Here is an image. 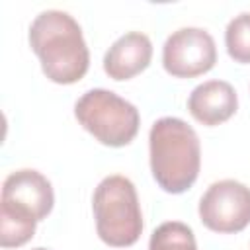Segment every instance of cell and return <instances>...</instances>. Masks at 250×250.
<instances>
[{
    "label": "cell",
    "instance_id": "cell-1",
    "mask_svg": "<svg viewBox=\"0 0 250 250\" xmlns=\"http://www.w3.org/2000/svg\"><path fill=\"white\" fill-rule=\"evenodd\" d=\"M29 47L55 84H74L88 72L90 51L80 23L62 10H45L29 25Z\"/></svg>",
    "mask_w": 250,
    "mask_h": 250
},
{
    "label": "cell",
    "instance_id": "cell-2",
    "mask_svg": "<svg viewBox=\"0 0 250 250\" xmlns=\"http://www.w3.org/2000/svg\"><path fill=\"white\" fill-rule=\"evenodd\" d=\"M150 172L166 193L188 191L201 168V145L191 125L180 117H160L148 133Z\"/></svg>",
    "mask_w": 250,
    "mask_h": 250
},
{
    "label": "cell",
    "instance_id": "cell-3",
    "mask_svg": "<svg viewBox=\"0 0 250 250\" xmlns=\"http://www.w3.org/2000/svg\"><path fill=\"white\" fill-rule=\"evenodd\" d=\"M96 232L113 248L133 246L143 232V213L133 182L121 174L105 176L92 195Z\"/></svg>",
    "mask_w": 250,
    "mask_h": 250
},
{
    "label": "cell",
    "instance_id": "cell-4",
    "mask_svg": "<svg viewBox=\"0 0 250 250\" xmlns=\"http://www.w3.org/2000/svg\"><path fill=\"white\" fill-rule=\"evenodd\" d=\"M74 117L96 141L113 148L129 145L141 125L139 109L105 88L84 92L74 104Z\"/></svg>",
    "mask_w": 250,
    "mask_h": 250
},
{
    "label": "cell",
    "instance_id": "cell-5",
    "mask_svg": "<svg viewBox=\"0 0 250 250\" xmlns=\"http://www.w3.org/2000/svg\"><path fill=\"white\" fill-rule=\"evenodd\" d=\"M197 211L209 230L240 232L250 225V188L236 180H219L201 195Z\"/></svg>",
    "mask_w": 250,
    "mask_h": 250
},
{
    "label": "cell",
    "instance_id": "cell-6",
    "mask_svg": "<svg viewBox=\"0 0 250 250\" xmlns=\"http://www.w3.org/2000/svg\"><path fill=\"white\" fill-rule=\"evenodd\" d=\"M217 62L215 39L201 27H180L168 35L162 47V66L174 78H195Z\"/></svg>",
    "mask_w": 250,
    "mask_h": 250
},
{
    "label": "cell",
    "instance_id": "cell-7",
    "mask_svg": "<svg viewBox=\"0 0 250 250\" xmlns=\"http://www.w3.org/2000/svg\"><path fill=\"white\" fill-rule=\"evenodd\" d=\"M0 203L31 215L39 223L53 211L55 205L53 186L37 170L31 168L16 170L8 174V178L2 184Z\"/></svg>",
    "mask_w": 250,
    "mask_h": 250
},
{
    "label": "cell",
    "instance_id": "cell-8",
    "mask_svg": "<svg viewBox=\"0 0 250 250\" xmlns=\"http://www.w3.org/2000/svg\"><path fill=\"white\" fill-rule=\"evenodd\" d=\"M188 109L195 121L207 127L229 121L238 109V96L227 80H207L197 84L189 98Z\"/></svg>",
    "mask_w": 250,
    "mask_h": 250
},
{
    "label": "cell",
    "instance_id": "cell-9",
    "mask_svg": "<svg viewBox=\"0 0 250 250\" xmlns=\"http://www.w3.org/2000/svg\"><path fill=\"white\" fill-rule=\"evenodd\" d=\"M152 59V43L141 31H129L115 39L104 55V70L109 78L121 82L141 74Z\"/></svg>",
    "mask_w": 250,
    "mask_h": 250
},
{
    "label": "cell",
    "instance_id": "cell-10",
    "mask_svg": "<svg viewBox=\"0 0 250 250\" xmlns=\"http://www.w3.org/2000/svg\"><path fill=\"white\" fill-rule=\"evenodd\" d=\"M37 221L10 205L0 203V246L2 248H20L29 242L35 234Z\"/></svg>",
    "mask_w": 250,
    "mask_h": 250
},
{
    "label": "cell",
    "instance_id": "cell-11",
    "mask_svg": "<svg viewBox=\"0 0 250 250\" xmlns=\"http://www.w3.org/2000/svg\"><path fill=\"white\" fill-rule=\"evenodd\" d=\"M148 250H197V242L191 227L182 221H166L152 230Z\"/></svg>",
    "mask_w": 250,
    "mask_h": 250
},
{
    "label": "cell",
    "instance_id": "cell-12",
    "mask_svg": "<svg viewBox=\"0 0 250 250\" xmlns=\"http://www.w3.org/2000/svg\"><path fill=\"white\" fill-rule=\"evenodd\" d=\"M227 53L234 62L250 64V12L234 16L225 29Z\"/></svg>",
    "mask_w": 250,
    "mask_h": 250
},
{
    "label": "cell",
    "instance_id": "cell-13",
    "mask_svg": "<svg viewBox=\"0 0 250 250\" xmlns=\"http://www.w3.org/2000/svg\"><path fill=\"white\" fill-rule=\"evenodd\" d=\"M31 250H51V248H41V246H39V248H31Z\"/></svg>",
    "mask_w": 250,
    "mask_h": 250
}]
</instances>
